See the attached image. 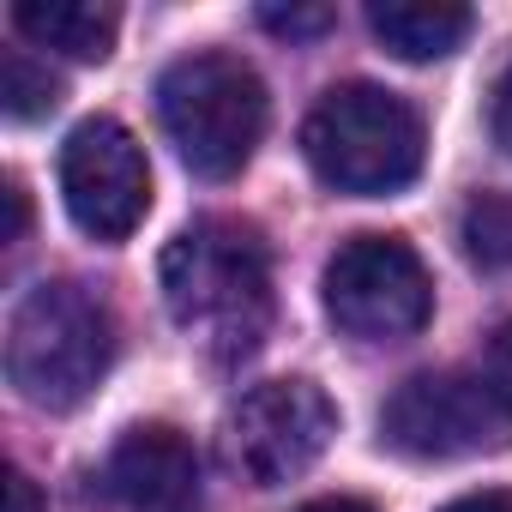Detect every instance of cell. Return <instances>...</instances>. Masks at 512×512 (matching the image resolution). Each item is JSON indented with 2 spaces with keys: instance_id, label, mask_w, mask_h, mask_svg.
I'll use <instances>...</instances> for the list:
<instances>
[{
  "instance_id": "obj_1",
  "label": "cell",
  "mask_w": 512,
  "mask_h": 512,
  "mask_svg": "<svg viewBox=\"0 0 512 512\" xmlns=\"http://www.w3.org/2000/svg\"><path fill=\"white\" fill-rule=\"evenodd\" d=\"M169 320L211 356L241 362L272 332V260L253 223L205 217L163 247Z\"/></svg>"
},
{
  "instance_id": "obj_3",
  "label": "cell",
  "mask_w": 512,
  "mask_h": 512,
  "mask_svg": "<svg viewBox=\"0 0 512 512\" xmlns=\"http://www.w3.org/2000/svg\"><path fill=\"white\" fill-rule=\"evenodd\" d=\"M157 115L169 145L181 151V163L205 181H229L253 163L266 139V85L241 55L223 49H199L181 55L163 79H157Z\"/></svg>"
},
{
  "instance_id": "obj_14",
  "label": "cell",
  "mask_w": 512,
  "mask_h": 512,
  "mask_svg": "<svg viewBox=\"0 0 512 512\" xmlns=\"http://www.w3.org/2000/svg\"><path fill=\"white\" fill-rule=\"evenodd\" d=\"M476 380H482V392L512 416V320L488 338V350H482V374H476Z\"/></svg>"
},
{
  "instance_id": "obj_16",
  "label": "cell",
  "mask_w": 512,
  "mask_h": 512,
  "mask_svg": "<svg viewBox=\"0 0 512 512\" xmlns=\"http://www.w3.org/2000/svg\"><path fill=\"white\" fill-rule=\"evenodd\" d=\"M488 133H494V145L512 157V67L500 73V85H494V97H488Z\"/></svg>"
},
{
  "instance_id": "obj_17",
  "label": "cell",
  "mask_w": 512,
  "mask_h": 512,
  "mask_svg": "<svg viewBox=\"0 0 512 512\" xmlns=\"http://www.w3.org/2000/svg\"><path fill=\"white\" fill-rule=\"evenodd\" d=\"M440 512H512V488H482V494H458Z\"/></svg>"
},
{
  "instance_id": "obj_2",
  "label": "cell",
  "mask_w": 512,
  "mask_h": 512,
  "mask_svg": "<svg viewBox=\"0 0 512 512\" xmlns=\"http://www.w3.org/2000/svg\"><path fill=\"white\" fill-rule=\"evenodd\" d=\"M422 115L380 85H338L302 121L308 169L350 199H386L422 175Z\"/></svg>"
},
{
  "instance_id": "obj_9",
  "label": "cell",
  "mask_w": 512,
  "mask_h": 512,
  "mask_svg": "<svg viewBox=\"0 0 512 512\" xmlns=\"http://www.w3.org/2000/svg\"><path fill=\"white\" fill-rule=\"evenodd\" d=\"M193 482H199V458H193L187 434L169 428V422H139V428H127V434L115 440L109 464H103V488H109L115 500L139 506V512H169V506H181V500L193 494Z\"/></svg>"
},
{
  "instance_id": "obj_10",
  "label": "cell",
  "mask_w": 512,
  "mask_h": 512,
  "mask_svg": "<svg viewBox=\"0 0 512 512\" xmlns=\"http://www.w3.org/2000/svg\"><path fill=\"white\" fill-rule=\"evenodd\" d=\"M13 25L37 49H55L67 61H109L121 13L103 0H13Z\"/></svg>"
},
{
  "instance_id": "obj_4",
  "label": "cell",
  "mask_w": 512,
  "mask_h": 512,
  "mask_svg": "<svg viewBox=\"0 0 512 512\" xmlns=\"http://www.w3.org/2000/svg\"><path fill=\"white\" fill-rule=\"evenodd\" d=\"M109 356H115L109 308L67 278L25 290V302L7 320V374L37 410L85 404L109 374Z\"/></svg>"
},
{
  "instance_id": "obj_5",
  "label": "cell",
  "mask_w": 512,
  "mask_h": 512,
  "mask_svg": "<svg viewBox=\"0 0 512 512\" xmlns=\"http://www.w3.org/2000/svg\"><path fill=\"white\" fill-rule=\"evenodd\" d=\"M326 314L344 338L404 344L434 314L422 253L398 235H350L326 266Z\"/></svg>"
},
{
  "instance_id": "obj_15",
  "label": "cell",
  "mask_w": 512,
  "mask_h": 512,
  "mask_svg": "<svg viewBox=\"0 0 512 512\" xmlns=\"http://www.w3.org/2000/svg\"><path fill=\"white\" fill-rule=\"evenodd\" d=\"M260 25L296 43V37H320L332 25V13L326 7H260Z\"/></svg>"
},
{
  "instance_id": "obj_11",
  "label": "cell",
  "mask_w": 512,
  "mask_h": 512,
  "mask_svg": "<svg viewBox=\"0 0 512 512\" xmlns=\"http://www.w3.org/2000/svg\"><path fill=\"white\" fill-rule=\"evenodd\" d=\"M368 25L398 61H446L470 37V7H458V0H374Z\"/></svg>"
},
{
  "instance_id": "obj_19",
  "label": "cell",
  "mask_w": 512,
  "mask_h": 512,
  "mask_svg": "<svg viewBox=\"0 0 512 512\" xmlns=\"http://www.w3.org/2000/svg\"><path fill=\"white\" fill-rule=\"evenodd\" d=\"M25 223H31L25 187H19V181H7V241H19V235H25Z\"/></svg>"
},
{
  "instance_id": "obj_13",
  "label": "cell",
  "mask_w": 512,
  "mask_h": 512,
  "mask_svg": "<svg viewBox=\"0 0 512 512\" xmlns=\"http://www.w3.org/2000/svg\"><path fill=\"white\" fill-rule=\"evenodd\" d=\"M464 241L482 266H506L512 260V205L506 199H476L464 211Z\"/></svg>"
},
{
  "instance_id": "obj_8",
  "label": "cell",
  "mask_w": 512,
  "mask_h": 512,
  "mask_svg": "<svg viewBox=\"0 0 512 512\" xmlns=\"http://www.w3.org/2000/svg\"><path fill=\"white\" fill-rule=\"evenodd\" d=\"M506 428L512 416L482 392V380H458V374H416L380 410V434L404 458H464L500 446Z\"/></svg>"
},
{
  "instance_id": "obj_12",
  "label": "cell",
  "mask_w": 512,
  "mask_h": 512,
  "mask_svg": "<svg viewBox=\"0 0 512 512\" xmlns=\"http://www.w3.org/2000/svg\"><path fill=\"white\" fill-rule=\"evenodd\" d=\"M0 103H7L13 121H37L61 103V79L37 67L25 49H7V61H0Z\"/></svg>"
},
{
  "instance_id": "obj_6",
  "label": "cell",
  "mask_w": 512,
  "mask_h": 512,
  "mask_svg": "<svg viewBox=\"0 0 512 512\" xmlns=\"http://www.w3.org/2000/svg\"><path fill=\"white\" fill-rule=\"evenodd\" d=\"M338 434V404L314 380H266L253 386L223 428V458L241 482L278 488L296 482Z\"/></svg>"
},
{
  "instance_id": "obj_7",
  "label": "cell",
  "mask_w": 512,
  "mask_h": 512,
  "mask_svg": "<svg viewBox=\"0 0 512 512\" xmlns=\"http://www.w3.org/2000/svg\"><path fill=\"white\" fill-rule=\"evenodd\" d=\"M61 199H67V217L91 241H109V247L127 241L151 211L145 145L115 115L79 121L67 133V145H61Z\"/></svg>"
},
{
  "instance_id": "obj_20",
  "label": "cell",
  "mask_w": 512,
  "mask_h": 512,
  "mask_svg": "<svg viewBox=\"0 0 512 512\" xmlns=\"http://www.w3.org/2000/svg\"><path fill=\"white\" fill-rule=\"evenodd\" d=\"M302 512H374V506L356 500V494H326V500H308Z\"/></svg>"
},
{
  "instance_id": "obj_18",
  "label": "cell",
  "mask_w": 512,
  "mask_h": 512,
  "mask_svg": "<svg viewBox=\"0 0 512 512\" xmlns=\"http://www.w3.org/2000/svg\"><path fill=\"white\" fill-rule=\"evenodd\" d=\"M7 512H49L43 494H37V482L25 470H7Z\"/></svg>"
}]
</instances>
